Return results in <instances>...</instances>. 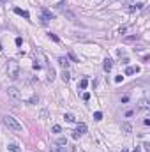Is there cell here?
<instances>
[{"label": "cell", "instance_id": "cell-1", "mask_svg": "<svg viewBox=\"0 0 150 152\" xmlns=\"http://www.w3.org/2000/svg\"><path fill=\"white\" fill-rule=\"evenodd\" d=\"M2 120H4V124L9 127L11 131H14V133H21V131H23V126H21L14 117H11V115H4Z\"/></svg>", "mask_w": 150, "mask_h": 152}, {"label": "cell", "instance_id": "cell-2", "mask_svg": "<svg viewBox=\"0 0 150 152\" xmlns=\"http://www.w3.org/2000/svg\"><path fill=\"white\" fill-rule=\"evenodd\" d=\"M7 76H9V80H18V76H20L18 60H9L7 62Z\"/></svg>", "mask_w": 150, "mask_h": 152}, {"label": "cell", "instance_id": "cell-3", "mask_svg": "<svg viewBox=\"0 0 150 152\" xmlns=\"http://www.w3.org/2000/svg\"><path fill=\"white\" fill-rule=\"evenodd\" d=\"M53 18H55V14L51 12L50 9H46V7H42V9H41V23H42V25H46L48 21L53 20Z\"/></svg>", "mask_w": 150, "mask_h": 152}, {"label": "cell", "instance_id": "cell-4", "mask_svg": "<svg viewBox=\"0 0 150 152\" xmlns=\"http://www.w3.org/2000/svg\"><path fill=\"white\" fill-rule=\"evenodd\" d=\"M7 96H9L11 99H14V101L21 99V92H20L18 87H9V88H7Z\"/></svg>", "mask_w": 150, "mask_h": 152}, {"label": "cell", "instance_id": "cell-5", "mask_svg": "<svg viewBox=\"0 0 150 152\" xmlns=\"http://www.w3.org/2000/svg\"><path fill=\"white\" fill-rule=\"evenodd\" d=\"M58 64H60L62 69H67V67H69V58L67 57H58Z\"/></svg>", "mask_w": 150, "mask_h": 152}, {"label": "cell", "instance_id": "cell-6", "mask_svg": "<svg viewBox=\"0 0 150 152\" xmlns=\"http://www.w3.org/2000/svg\"><path fill=\"white\" fill-rule=\"evenodd\" d=\"M122 131H124L125 134L132 133V126H131V122H122Z\"/></svg>", "mask_w": 150, "mask_h": 152}, {"label": "cell", "instance_id": "cell-7", "mask_svg": "<svg viewBox=\"0 0 150 152\" xmlns=\"http://www.w3.org/2000/svg\"><path fill=\"white\" fill-rule=\"evenodd\" d=\"M76 133L81 136V134H85L87 133V124H83V122H81V124H78L76 126Z\"/></svg>", "mask_w": 150, "mask_h": 152}, {"label": "cell", "instance_id": "cell-8", "mask_svg": "<svg viewBox=\"0 0 150 152\" xmlns=\"http://www.w3.org/2000/svg\"><path fill=\"white\" fill-rule=\"evenodd\" d=\"M102 67H104V71H111V67H113V60H111V58H106V60H104V64H102Z\"/></svg>", "mask_w": 150, "mask_h": 152}, {"label": "cell", "instance_id": "cell-9", "mask_svg": "<svg viewBox=\"0 0 150 152\" xmlns=\"http://www.w3.org/2000/svg\"><path fill=\"white\" fill-rule=\"evenodd\" d=\"M14 12L20 14V16H23L25 20H28V18H30V14H28L27 11H23V9H20V7H16V9H14Z\"/></svg>", "mask_w": 150, "mask_h": 152}, {"label": "cell", "instance_id": "cell-10", "mask_svg": "<svg viewBox=\"0 0 150 152\" xmlns=\"http://www.w3.org/2000/svg\"><path fill=\"white\" fill-rule=\"evenodd\" d=\"M27 103H28V104H37V103H39V96L34 94L32 97H28V99H27Z\"/></svg>", "mask_w": 150, "mask_h": 152}, {"label": "cell", "instance_id": "cell-11", "mask_svg": "<svg viewBox=\"0 0 150 152\" xmlns=\"http://www.w3.org/2000/svg\"><path fill=\"white\" fill-rule=\"evenodd\" d=\"M134 73H140V67H127V69H125V74L127 76H129V74H134Z\"/></svg>", "mask_w": 150, "mask_h": 152}, {"label": "cell", "instance_id": "cell-12", "mask_svg": "<svg viewBox=\"0 0 150 152\" xmlns=\"http://www.w3.org/2000/svg\"><path fill=\"white\" fill-rule=\"evenodd\" d=\"M67 57H69L72 62H80V58H78V55H76L74 51H69V53H67Z\"/></svg>", "mask_w": 150, "mask_h": 152}, {"label": "cell", "instance_id": "cell-13", "mask_svg": "<svg viewBox=\"0 0 150 152\" xmlns=\"http://www.w3.org/2000/svg\"><path fill=\"white\" fill-rule=\"evenodd\" d=\"M64 119H65V120H67L69 124H72L74 120H76V119H74V115H72V113H65V115H64Z\"/></svg>", "mask_w": 150, "mask_h": 152}, {"label": "cell", "instance_id": "cell-14", "mask_svg": "<svg viewBox=\"0 0 150 152\" xmlns=\"http://www.w3.org/2000/svg\"><path fill=\"white\" fill-rule=\"evenodd\" d=\"M48 37H50V39L53 41V43H60V37H58L57 34H53V32H50V34H48Z\"/></svg>", "mask_w": 150, "mask_h": 152}, {"label": "cell", "instance_id": "cell-15", "mask_svg": "<svg viewBox=\"0 0 150 152\" xmlns=\"http://www.w3.org/2000/svg\"><path fill=\"white\" fill-rule=\"evenodd\" d=\"M62 80H64V81H69V80H71V74H69V71H67V69L62 71Z\"/></svg>", "mask_w": 150, "mask_h": 152}, {"label": "cell", "instance_id": "cell-16", "mask_svg": "<svg viewBox=\"0 0 150 152\" xmlns=\"http://www.w3.org/2000/svg\"><path fill=\"white\" fill-rule=\"evenodd\" d=\"M57 145L58 147H67V138H58L57 140Z\"/></svg>", "mask_w": 150, "mask_h": 152}, {"label": "cell", "instance_id": "cell-17", "mask_svg": "<svg viewBox=\"0 0 150 152\" xmlns=\"http://www.w3.org/2000/svg\"><path fill=\"white\" fill-rule=\"evenodd\" d=\"M50 152H65V147H58V145L57 147H51Z\"/></svg>", "mask_w": 150, "mask_h": 152}, {"label": "cell", "instance_id": "cell-18", "mask_svg": "<svg viewBox=\"0 0 150 152\" xmlns=\"http://www.w3.org/2000/svg\"><path fill=\"white\" fill-rule=\"evenodd\" d=\"M87 87H88V80H85V78H83V80L80 81V88H87Z\"/></svg>", "mask_w": 150, "mask_h": 152}, {"label": "cell", "instance_id": "cell-19", "mask_svg": "<svg viewBox=\"0 0 150 152\" xmlns=\"http://www.w3.org/2000/svg\"><path fill=\"white\" fill-rule=\"evenodd\" d=\"M141 7H143V4H141V2H138L136 5H131V9H129V11H136V9H141Z\"/></svg>", "mask_w": 150, "mask_h": 152}, {"label": "cell", "instance_id": "cell-20", "mask_svg": "<svg viewBox=\"0 0 150 152\" xmlns=\"http://www.w3.org/2000/svg\"><path fill=\"white\" fill-rule=\"evenodd\" d=\"M9 152H21L18 149V145H9Z\"/></svg>", "mask_w": 150, "mask_h": 152}, {"label": "cell", "instance_id": "cell-21", "mask_svg": "<svg viewBox=\"0 0 150 152\" xmlns=\"http://www.w3.org/2000/svg\"><path fill=\"white\" fill-rule=\"evenodd\" d=\"M51 131H53V133H60V131H62V127H60L58 124H55L53 127H51Z\"/></svg>", "mask_w": 150, "mask_h": 152}, {"label": "cell", "instance_id": "cell-22", "mask_svg": "<svg viewBox=\"0 0 150 152\" xmlns=\"http://www.w3.org/2000/svg\"><path fill=\"white\" fill-rule=\"evenodd\" d=\"M101 119H102V113L101 111H95L94 113V120H101Z\"/></svg>", "mask_w": 150, "mask_h": 152}, {"label": "cell", "instance_id": "cell-23", "mask_svg": "<svg viewBox=\"0 0 150 152\" xmlns=\"http://www.w3.org/2000/svg\"><path fill=\"white\" fill-rule=\"evenodd\" d=\"M138 39V35H129V37H125V41L127 43H131V41H136Z\"/></svg>", "mask_w": 150, "mask_h": 152}, {"label": "cell", "instance_id": "cell-24", "mask_svg": "<svg viewBox=\"0 0 150 152\" xmlns=\"http://www.w3.org/2000/svg\"><path fill=\"white\" fill-rule=\"evenodd\" d=\"M21 44H23V39H21V37H16V46H21Z\"/></svg>", "mask_w": 150, "mask_h": 152}, {"label": "cell", "instance_id": "cell-25", "mask_svg": "<svg viewBox=\"0 0 150 152\" xmlns=\"http://www.w3.org/2000/svg\"><path fill=\"white\" fill-rule=\"evenodd\" d=\"M46 117H48V111L42 110V111H41V119H46Z\"/></svg>", "mask_w": 150, "mask_h": 152}, {"label": "cell", "instance_id": "cell-26", "mask_svg": "<svg viewBox=\"0 0 150 152\" xmlns=\"http://www.w3.org/2000/svg\"><path fill=\"white\" fill-rule=\"evenodd\" d=\"M132 115H134L132 110H127V111H125V117H132Z\"/></svg>", "mask_w": 150, "mask_h": 152}, {"label": "cell", "instance_id": "cell-27", "mask_svg": "<svg viewBox=\"0 0 150 152\" xmlns=\"http://www.w3.org/2000/svg\"><path fill=\"white\" fill-rule=\"evenodd\" d=\"M88 99H90V94L85 92V94H83V101H88Z\"/></svg>", "mask_w": 150, "mask_h": 152}, {"label": "cell", "instance_id": "cell-28", "mask_svg": "<svg viewBox=\"0 0 150 152\" xmlns=\"http://www.w3.org/2000/svg\"><path fill=\"white\" fill-rule=\"evenodd\" d=\"M122 80H124V76H115V81H117V83H120Z\"/></svg>", "mask_w": 150, "mask_h": 152}, {"label": "cell", "instance_id": "cell-29", "mask_svg": "<svg viewBox=\"0 0 150 152\" xmlns=\"http://www.w3.org/2000/svg\"><path fill=\"white\" fill-rule=\"evenodd\" d=\"M147 106H148V103H147V99H143L141 101V108H147Z\"/></svg>", "mask_w": 150, "mask_h": 152}, {"label": "cell", "instance_id": "cell-30", "mask_svg": "<svg viewBox=\"0 0 150 152\" xmlns=\"http://www.w3.org/2000/svg\"><path fill=\"white\" fill-rule=\"evenodd\" d=\"M122 103H129V96H124L122 97Z\"/></svg>", "mask_w": 150, "mask_h": 152}, {"label": "cell", "instance_id": "cell-31", "mask_svg": "<svg viewBox=\"0 0 150 152\" xmlns=\"http://www.w3.org/2000/svg\"><path fill=\"white\" fill-rule=\"evenodd\" d=\"M132 152H140V147H136V149H134V150H132Z\"/></svg>", "mask_w": 150, "mask_h": 152}, {"label": "cell", "instance_id": "cell-32", "mask_svg": "<svg viewBox=\"0 0 150 152\" xmlns=\"http://www.w3.org/2000/svg\"><path fill=\"white\" fill-rule=\"evenodd\" d=\"M5 2H7V0H0V4H5Z\"/></svg>", "mask_w": 150, "mask_h": 152}, {"label": "cell", "instance_id": "cell-33", "mask_svg": "<svg viewBox=\"0 0 150 152\" xmlns=\"http://www.w3.org/2000/svg\"><path fill=\"white\" fill-rule=\"evenodd\" d=\"M122 152H129V150H127V149H122Z\"/></svg>", "mask_w": 150, "mask_h": 152}, {"label": "cell", "instance_id": "cell-34", "mask_svg": "<svg viewBox=\"0 0 150 152\" xmlns=\"http://www.w3.org/2000/svg\"><path fill=\"white\" fill-rule=\"evenodd\" d=\"M0 51H2V44H0Z\"/></svg>", "mask_w": 150, "mask_h": 152}]
</instances>
